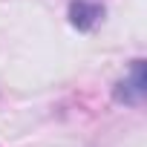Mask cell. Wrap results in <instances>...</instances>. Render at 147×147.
Here are the masks:
<instances>
[{"instance_id":"6da1fadb","label":"cell","mask_w":147,"mask_h":147,"mask_svg":"<svg viewBox=\"0 0 147 147\" xmlns=\"http://www.w3.org/2000/svg\"><path fill=\"white\" fill-rule=\"evenodd\" d=\"M144 90H147V75H144V61H133L127 75L115 84V101L127 104V107H138L144 101Z\"/></svg>"},{"instance_id":"7a4b0ae2","label":"cell","mask_w":147,"mask_h":147,"mask_svg":"<svg viewBox=\"0 0 147 147\" xmlns=\"http://www.w3.org/2000/svg\"><path fill=\"white\" fill-rule=\"evenodd\" d=\"M69 20H72L75 29L90 32V29H95L104 20V6L95 3V0H75V3L69 6Z\"/></svg>"}]
</instances>
